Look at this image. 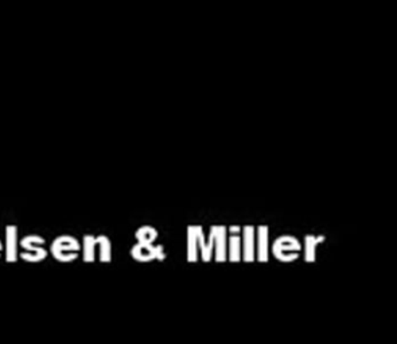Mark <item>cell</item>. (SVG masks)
<instances>
[{"label": "cell", "mask_w": 397, "mask_h": 344, "mask_svg": "<svg viewBox=\"0 0 397 344\" xmlns=\"http://www.w3.org/2000/svg\"><path fill=\"white\" fill-rule=\"evenodd\" d=\"M271 253L278 261L292 262L299 258L302 253V244L295 235L283 234L272 242Z\"/></svg>", "instance_id": "cell-1"}, {"label": "cell", "mask_w": 397, "mask_h": 344, "mask_svg": "<svg viewBox=\"0 0 397 344\" xmlns=\"http://www.w3.org/2000/svg\"><path fill=\"white\" fill-rule=\"evenodd\" d=\"M81 251L80 242L71 235H61L58 237L50 246V252L55 260L61 262H71L78 257Z\"/></svg>", "instance_id": "cell-2"}, {"label": "cell", "mask_w": 397, "mask_h": 344, "mask_svg": "<svg viewBox=\"0 0 397 344\" xmlns=\"http://www.w3.org/2000/svg\"><path fill=\"white\" fill-rule=\"evenodd\" d=\"M44 244H45V238H42L41 235H37V234L26 235L22 239L21 245L27 252L19 253V257L27 262L44 261L47 257L46 251L44 248H41Z\"/></svg>", "instance_id": "cell-3"}, {"label": "cell", "mask_w": 397, "mask_h": 344, "mask_svg": "<svg viewBox=\"0 0 397 344\" xmlns=\"http://www.w3.org/2000/svg\"><path fill=\"white\" fill-rule=\"evenodd\" d=\"M209 234L213 241V260L215 262L228 261V226L213 225Z\"/></svg>", "instance_id": "cell-4"}, {"label": "cell", "mask_w": 397, "mask_h": 344, "mask_svg": "<svg viewBox=\"0 0 397 344\" xmlns=\"http://www.w3.org/2000/svg\"><path fill=\"white\" fill-rule=\"evenodd\" d=\"M131 255L141 262H148L152 260H164L166 252L164 245H155V244H143L136 242L134 248L131 249Z\"/></svg>", "instance_id": "cell-5"}, {"label": "cell", "mask_w": 397, "mask_h": 344, "mask_svg": "<svg viewBox=\"0 0 397 344\" xmlns=\"http://www.w3.org/2000/svg\"><path fill=\"white\" fill-rule=\"evenodd\" d=\"M241 252L242 261H256V228L252 225L242 226L241 229Z\"/></svg>", "instance_id": "cell-6"}, {"label": "cell", "mask_w": 397, "mask_h": 344, "mask_svg": "<svg viewBox=\"0 0 397 344\" xmlns=\"http://www.w3.org/2000/svg\"><path fill=\"white\" fill-rule=\"evenodd\" d=\"M204 231L205 230L200 225L187 226L186 257L188 262L200 261V238Z\"/></svg>", "instance_id": "cell-7"}, {"label": "cell", "mask_w": 397, "mask_h": 344, "mask_svg": "<svg viewBox=\"0 0 397 344\" xmlns=\"http://www.w3.org/2000/svg\"><path fill=\"white\" fill-rule=\"evenodd\" d=\"M19 242H18V228L15 225L6 226V244L4 257L7 262H17L19 258Z\"/></svg>", "instance_id": "cell-8"}, {"label": "cell", "mask_w": 397, "mask_h": 344, "mask_svg": "<svg viewBox=\"0 0 397 344\" xmlns=\"http://www.w3.org/2000/svg\"><path fill=\"white\" fill-rule=\"evenodd\" d=\"M241 226H228V261L240 262L242 261L241 252Z\"/></svg>", "instance_id": "cell-9"}, {"label": "cell", "mask_w": 397, "mask_h": 344, "mask_svg": "<svg viewBox=\"0 0 397 344\" xmlns=\"http://www.w3.org/2000/svg\"><path fill=\"white\" fill-rule=\"evenodd\" d=\"M271 255V244H270V228L261 225L256 228V261L267 262Z\"/></svg>", "instance_id": "cell-10"}, {"label": "cell", "mask_w": 397, "mask_h": 344, "mask_svg": "<svg viewBox=\"0 0 397 344\" xmlns=\"http://www.w3.org/2000/svg\"><path fill=\"white\" fill-rule=\"evenodd\" d=\"M326 239L325 235H315V234H306L303 239V258L306 262H315L317 260V248Z\"/></svg>", "instance_id": "cell-11"}, {"label": "cell", "mask_w": 397, "mask_h": 344, "mask_svg": "<svg viewBox=\"0 0 397 344\" xmlns=\"http://www.w3.org/2000/svg\"><path fill=\"white\" fill-rule=\"evenodd\" d=\"M96 244L98 249V261L111 262L112 261V242L109 237L104 234L96 235Z\"/></svg>", "instance_id": "cell-12"}, {"label": "cell", "mask_w": 397, "mask_h": 344, "mask_svg": "<svg viewBox=\"0 0 397 344\" xmlns=\"http://www.w3.org/2000/svg\"><path fill=\"white\" fill-rule=\"evenodd\" d=\"M82 260L85 262H94L96 260V252H97V244H96V235L94 234H85L82 238Z\"/></svg>", "instance_id": "cell-13"}, {"label": "cell", "mask_w": 397, "mask_h": 344, "mask_svg": "<svg viewBox=\"0 0 397 344\" xmlns=\"http://www.w3.org/2000/svg\"><path fill=\"white\" fill-rule=\"evenodd\" d=\"M136 241L138 242H143V244H155L157 238H158V230L155 229L154 226H141L139 229L136 230L135 233Z\"/></svg>", "instance_id": "cell-14"}, {"label": "cell", "mask_w": 397, "mask_h": 344, "mask_svg": "<svg viewBox=\"0 0 397 344\" xmlns=\"http://www.w3.org/2000/svg\"><path fill=\"white\" fill-rule=\"evenodd\" d=\"M1 249H3V246H1V242H0V254H1Z\"/></svg>", "instance_id": "cell-15"}]
</instances>
